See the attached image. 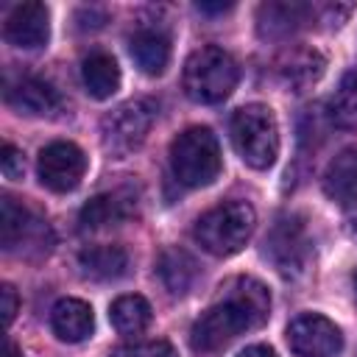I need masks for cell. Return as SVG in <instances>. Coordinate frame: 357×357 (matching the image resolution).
I'll list each match as a JSON object with an SVG mask.
<instances>
[{
  "label": "cell",
  "mask_w": 357,
  "mask_h": 357,
  "mask_svg": "<svg viewBox=\"0 0 357 357\" xmlns=\"http://www.w3.org/2000/svg\"><path fill=\"white\" fill-rule=\"evenodd\" d=\"M271 315V293L254 276H234L220 284V293L209 310L190 329V343L195 351H218L231 343L240 332L257 329Z\"/></svg>",
  "instance_id": "obj_1"
},
{
  "label": "cell",
  "mask_w": 357,
  "mask_h": 357,
  "mask_svg": "<svg viewBox=\"0 0 357 357\" xmlns=\"http://www.w3.org/2000/svg\"><path fill=\"white\" fill-rule=\"evenodd\" d=\"M237 78L240 70L231 53H226L218 45H206L190 53V59L184 61L181 86L187 98L195 103H220L234 92Z\"/></svg>",
  "instance_id": "obj_2"
},
{
  "label": "cell",
  "mask_w": 357,
  "mask_h": 357,
  "mask_svg": "<svg viewBox=\"0 0 357 357\" xmlns=\"http://www.w3.org/2000/svg\"><path fill=\"white\" fill-rule=\"evenodd\" d=\"M254 206L245 201H223L212 209H206L195 226L192 234L198 240V245L215 257H231L237 254L248 237L254 234Z\"/></svg>",
  "instance_id": "obj_3"
},
{
  "label": "cell",
  "mask_w": 357,
  "mask_h": 357,
  "mask_svg": "<svg viewBox=\"0 0 357 357\" xmlns=\"http://www.w3.org/2000/svg\"><path fill=\"white\" fill-rule=\"evenodd\" d=\"M231 142L254 170H268L279 156V126L265 103H245L231 114Z\"/></svg>",
  "instance_id": "obj_4"
},
{
  "label": "cell",
  "mask_w": 357,
  "mask_h": 357,
  "mask_svg": "<svg viewBox=\"0 0 357 357\" xmlns=\"http://www.w3.org/2000/svg\"><path fill=\"white\" fill-rule=\"evenodd\" d=\"M170 170L184 187H206L220 176V145L206 126H192L170 142Z\"/></svg>",
  "instance_id": "obj_5"
},
{
  "label": "cell",
  "mask_w": 357,
  "mask_h": 357,
  "mask_svg": "<svg viewBox=\"0 0 357 357\" xmlns=\"http://www.w3.org/2000/svg\"><path fill=\"white\" fill-rule=\"evenodd\" d=\"M53 229L50 223L28 209L25 204L14 201L11 195H3L0 201V245L8 254H20L28 259L47 257L53 251Z\"/></svg>",
  "instance_id": "obj_6"
},
{
  "label": "cell",
  "mask_w": 357,
  "mask_h": 357,
  "mask_svg": "<svg viewBox=\"0 0 357 357\" xmlns=\"http://www.w3.org/2000/svg\"><path fill=\"white\" fill-rule=\"evenodd\" d=\"M262 254L284 279H298L312 262V237L301 215H282L265 234Z\"/></svg>",
  "instance_id": "obj_7"
},
{
  "label": "cell",
  "mask_w": 357,
  "mask_h": 357,
  "mask_svg": "<svg viewBox=\"0 0 357 357\" xmlns=\"http://www.w3.org/2000/svg\"><path fill=\"white\" fill-rule=\"evenodd\" d=\"M156 114H159V106L151 98H134V100L120 103L100 123L103 148L112 156H128L145 142Z\"/></svg>",
  "instance_id": "obj_8"
},
{
  "label": "cell",
  "mask_w": 357,
  "mask_h": 357,
  "mask_svg": "<svg viewBox=\"0 0 357 357\" xmlns=\"http://www.w3.org/2000/svg\"><path fill=\"white\" fill-rule=\"evenodd\" d=\"M287 346L296 357H337L343 335L326 315L301 312L287 324Z\"/></svg>",
  "instance_id": "obj_9"
},
{
  "label": "cell",
  "mask_w": 357,
  "mask_h": 357,
  "mask_svg": "<svg viewBox=\"0 0 357 357\" xmlns=\"http://www.w3.org/2000/svg\"><path fill=\"white\" fill-rule=\"evenodd\" d=\"M39 181L53 192H70L81 184L86 173V156L75 142H50L39 151Z\"/></svg>",
  "instance_id": "obj_10"
},
{
  "label": "cell",
  "mask_w": 357,
  "mask_h": 357,
  "mask_svg": "<svg viewBox=\"0 0 357 357\" xmlns=\"http://www.w3.org/2000/svg\"><path fill=\"white\" fill-rule=\"evenodd\" d=\"M6 103L28 117H53L64 109V100L59 95V89L39 78V75H17V78H6V89H3Z\"/></svg>",
  "instance_id": "obj_11"
},
{
  "label": "cell",
  "mask_w": 357,
  "mask_h": 357,
  "mask_svg": "<svg viewBox=\"0 0 357 357\" xmlns=\"http://www.w3.org/2000/svg\"><path fill=\"white\" fill-rule=\"evenodd\" d=\"M315 6L298 0H271L257 8V33L262 39H287L315 20Z\"/></svg>",
  "instance_id": "obj_12"
},
{
  "label": "cell",
  "mask_w": 357,
  "mask_h": 357,
  "mask_svg": "<svg viewBox=\"0 0 357 357\" xmlns=\"http://www.w3.org/2000/svg\"><path fill=\"white\" fill-rule=\"evenodd\" d=\"M3 36L8 45L22 50H36L50 36V14L45 3H20L8 11L3 22Z\"/></svg>",
  "instance_id": "obj_13"
},
{
  "label": "cell",
  "mask_w": 357,
  "mask_h": 357,
  "mask_svg": "<svg viewBox=\"0 0 357 357\" xmlns=\"http://www.w3.org/2000/svg\"><path fill=\"white\" fill-rule=\"evenodd\" d=\"M137 212V195L131 187H117V190H109V192H100L95 198H89L84 206H81V226L89 229V231H98V229H109V226H117L123 220H128L131 215Z\"/></svg>",
  "instance_id": "obj_14"
},
{
  "label": "cell",
  "mask_w": 357,
  "mask_h": 357,
  "mask_svg": "<svg viewBox=\"0 0 357 357\" xmlns=\"http://www.w3.org/2000/svg\"><path fill=\"white\" fill-rule=\"evenodd\" d=\"M324 67H326V59L321 56V50L310 47V45H298V47H287L279 61H276V70L282 75V81L287 86H293L296 92L312 86L321 75H324Z\"/></svg>",
  "instance_id": "obj_15"
},
{
  "label": "cell",
  "mask_w": 357,
  "mask_h": 357,
  "mask_svg": "<svg viewBox=\"0 0 357 357\" xmlns=\"http://www.w3.org/2000/svg\"><path fill=\"white\" fill-rule=\"evenodd\" d=\"M324 192L340 206L357 204V148H343L335 153L324 170Z\"/></svg>",
  "instance_id": "obj_16"
},
{
  "label": "cell",
  "mask_w": 357,
  "mask_h": 357,
  "mask_svg": "<svg viewBox=\"0 0 357 357\" xmlns=\"http://www.w3.org/2000/svg\"><path fill=\"white\" fill-rule=\"evenodd\" d=\"M50 326L59 340L64 343H81L95 329L92 307L81 298H59L50 310Z\"/></svg>",
  "instance_id": "obj_17"
},
{
  "label": "cell",
  "mask_w": 357,
  "mask_h": 357,
  "mask_svg": "<svg viewBox=\"0 0 357 357\" xmlns=\"http://www.w3.org/2000/svg\"><path fill=\"white\" fill-rule=\"evenodd\" d=\"M128 50L134 64L145 75H162L170 64V39L159 28H139L128 39Z\"/></svg>",
  "instance_id": "obj_18"
},
{
  "label": "cell",
  "mask_w": 357,
  "mask_h": 357,
  "mask_svg": "<svg viewBox=\"0 0 357 357\" xmlns=\"http://www.w3.org/2000/svg\"><path fill=\"white\" fill-rule=\"evenodd\" d=\"M78 268L86 279L109 282L128 271V254L120 245H89L78 254Z\"/></svg>",
  "instance_id": "obj_19"
},
{
  "label": "cell",
  "mask_w": 357,
  "mask_h": 357,
  "mask_svg": "<svg viewBox=\"0 0 357 357\" xmlns=\"http://www.w3.org/2000/svg\"><path fill=\"white\" fill-rule=\"evenodd\" d=\"M156 273L170 296H187L198 282V262L181 248H167L156 262Z\"/></svg>",
  "instance_id": "obj_20"
},
{
  "label": "cell",
  "mask_w": 357,
  "mask_h": 357,
  "mask_svg": "<svg viewBox=\"0 0 357 357\" xmlns=\"http://www.w3.org/2000/svg\"><path fill=\"white\" fill-rule=\"evenodd\" d=\"M81 78L92 98L106 100L120 86V67L109 53H89L81 64Z\"/></svg>",
  "instance_id": "obj_21"
},
{
  "label": "cell",
  "mask_w": 357,
  "mask_h": 357,
  "mask_svg": "<svg viewBox=\"0 0 357 357\" xmlns=\"http://www.w3.org/2000/svg\"><path fill=\"white\" fill-rule=\"evenodd\" d=\"M109 321L120 335H139L151 324V304L137 293L120 296L109 307Z\"/></svg>",
  "instance_id": "obj_22"
},
{
  "label": "cell",
  "mask_w": 357,
  "mask_h": 357,
  "mask_svg": "<svg viewBox=\"0 0 357 357\" xmlns=\"http://www.w3.org/2000/svg\"><path fill=\"white\" fill-rule=\"evenodd\" d=\"M326 117L340 128H357V70H349L340 78L335 95L329 98Z\"/></svg>",
  "instance_id": "obj_23"
},
{
  "label": "cell",
  "mask_w": 357,
  "mask_h": 357,
  "mask_svg": "<svg viewBox=\"0 0 357 357\" xmlns=\"http://www.w3.org/2000/svg\"><path fill=\"white\" fill-rule=\"evenodd\" d=\"M109 357H178V354L167 340H145V343L120 346Z\"/></svg>",
  "instance_id": "obj_24"
},
{
  "label": "cell",
  "mask_w": 357,
  "mask_h": 357,
  "mask_svg": "<svg viewBox=\"0 0 357 357\" xmlns=\"http://www.w3.org/2000/svg\"><path fill=\"white\" fill-rule=\"evenodd\" d=\"M0 170H3V176H6V178H11V181L22 178V173H25L22 151H17L11 142H6V145H3V151H0Z\"/></svg>",
  "instance_id": "obj_25"
},
{
  "label": "cell",
  "mask_w": 357,
  "mask_h": 357,
  "mask_svg": "<svg viewBox=\"0 0 357 357\" xmlns=\"http://www.w3.org/2000/svg\"><path fill=\"white\" fill-rule=\"evenodd\" d=\"M0 310H3V321H6V326L14 321V315H17V307H20V296H17V290L11 287V284H3L0 287Z\"/></svg>",
  "instance_id": "obj_26"
},
{
  "label": "cell",
  "mask_w": 357,
  "mask_h": 357,
  "mask_svg": "<svg viewBox=\"0 0 357 357\" xmlns=\"http://www.w3.org/2000/svg\"><path fill=\"white\" fill-rule=\"evenodd\" d=\"M201 14H223V11H231L234 8V3L229 0V3H198L195 6Z\"/></svg>",
  "instance_id": "obj_27"
},
{
  "label": "cell",
  "mask_w": 357,
  "mask_h": 357,
  "mask_svg": "<svg viewBox=\"0 0 357 357\" xmlns=\"http://www.w3.org/2000/svg\"><path fill=\"white\" fill-rule=\"evenodd\" d=\"M237 357H276V351H273L271 346H262V343H257V346H248V349H243Z\"/></svg>",
  "instance_id": "obj_28"
},
{
  "label": "cell",
  "mask_w": 357,
  "mask_h": 357,
  "mask_svg": "<svg viewBox=\"0 0 357 357\" xmlns=\"http://www.w3.org/2000/svg\"><path fill=\"white\" fill-rule=\"evenodd\" d=\"M346 231H349V237L357 240V204H351V209L346 215Z\"/></svg>",
  "instance_id": "obj_29"
},
{
  "label": "cell",
  "mask_w": 357,
  "mask_h": 357,
  "mask_svg": "<svg viewBox=\"0 0 357 357\" xmlns=\"http://www.w3.org/2000/svg\"><path fill=\"white\" fill-rule=\"evenodd\" d=\"M6 357H22V351L14 340H6Z\"/></svg>",
  "instance_id": "obj_30"
},
{
  "label": "cell",
  "mask_w": 357,
  "mask_h": 357,
  "mask_svg": "<svg viewBox=\"0 0 357 357\" xmlns=\"http://www.w3.org/2000/svg\"><path fill=\"white\" fill-rule=\"evenodd\" d=\"M354 293H357V273H354Z\"/></svg>",
  "instance_id": "obj_31"
}]
</instances>
